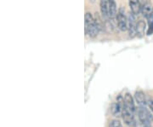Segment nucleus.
<instances>
[{
    "label": "nucleus",
    "mask_w": 153,
    "mask_h": 127,
    "mask_svg": "<svg viewBox=\"0 0 153 127\" xmlns=\"http://www.w3.org/2000/svg\"><path fill=\"white\" fill-rule=\"evenodd\" d=\"M84 20H85L84 21V31H85V34L87 35L88 37H89V38H95L98 35L100 30H99L96 23H95L94 16L91 13L87 12L85 14Z\"/></svg>",
    "instance_id": "1"
},
{
    "label": "nucleus",
    "mask_w": 153,
    "mask_h": 127,
    "mask_svg": "<svg viewBox=\"0 0 153 127\" xmlns=\"http://www.w3.org/2000/svg\"><path fill=\"white\" fill-rule=\"evenodd\" d=\"M140 6H141V14L146 18L149 22H153V7L151 0H140Z\"/></svg>",
    "instance_id": "2"
},
{
    "label": "nucleus",
    "mask_w": 153,
    "mask_h": 127,
    "mask_svg": "<svg viewBox=\"0 0 153 127\" xmlns=\"http://www.w3.org/2000/svg\"><path fill=\"white\" fill-rule=\"evenodd\" d=\"M116 20H117V27L121 31L124 32L128 30V17L126 16L125 11L123 10V8H120L119 10L117 11Z\"/></svg>",
    "instance_id": "3"
},
{
    "label": "nucleus",
    "mask_w": 153,
    "mask_h": 127,
    "mask_svg": "<svg viewBox=\"0 0 153 127\" xmlns=\"http://www.w3.org/2000/svg\"><path fill=\"white\" fill-rule=\"evenodd\" d=\"M136 16H137L133 14L132 12L128 16V36L132 39L137 36Z\"/></svg>",
    "instance_id": "4"
},
{
    "label": "nucleus",
    "mask_w": 153,
    "mask_h": 127,
    "mask_svg": "<svg viewBox=\"0 0 153 127\" xmlns=\"http://www.w3.org/2000/svg\"><path fill=\"white\" fill-rule=\"evenodd\" d=\"M122 118H123V121L126 123V125H128V126L136 127V123H135V120L134 117V113L130 110H128V108H126L124 106L122 109Z\"/></svg>",
    "instance_id": "5"
},
{
    "label": "nucleus",
    "mask_w": 153,
    "mask_h": 127,
    "mask_svg": "<svg viewBox=\"0 0 153 127\" xmlns=\"http://www.w3.org/2000/svg\"><path fill=\"white\" fill-rule=\"evenodd\" d=\"M100 8L101 16L105 22L110 21V13H109V4L108 0H100Z\"/></svg>",
    "instance_id": "6"
},
{
    "label": "nucleus",
    "mask_w": 153,
    "mask_h": 127,
    "mask_svg": "<svg viewBox=\"0 0 153 127\" xmlns=\"http://www.w3.org/2000/svg\"><path fill=\"white\" fill-rule=\"evenodd\" d=\"M124 107L126 108H128V110H130L133 113H134L135 111V106H134V98L132 97L131 94L129 93H126L124 97Z\"/></svg>",
    "instance_id": "7"
},
{
    "label": "nucleus",
    "mask_w": 153,
    "mask_h": 127,
    "mask_svg": "<svg viewBox=\"0 0 153 127\" xmlns=\"http://www.w3.org/2000/svg\"><path fill=\"white\" fill-rule=\"evenodd\" d=\"M146 22L144 20H139L137 22L136 25V33L137 36L139 38H141L145 35L146 33Z\"/></svg>",
    "instance_id": "8"
},
{
    "label": "nucleus",
    "mask_w": 153,
    "mask_h": 127,
    "mask_svg": "<svg viewBox=\"0 0 153 127\" xmlns=\"http://www.w3.org/2000/svg\"><path fill=\"white\" fill-rule=\"evenodd\" d=\"M109 4V13H110V21H113L116 19L117 15V7L116 4V0H108Z\"/></svg>",
    "instance_id": "9"
},
{
    "label": "nucleus",
    "mask_w": 153,
    "mask_h": 127,
    "mask_svg": "<svg viewBox=\"0 0 153 127\" xmlns=\"http://www.w3.org/2000/svg\"><path fill=\"white\" fill-rule=\"evenodd\" d=\"M134 99L140 107H146L147 105V101L146 98V95L143 91H140V90L136 91L134 94Z\"/></svg>",
    "instance_id": "10"
},
{
    "label": "nucleus",
    "mask_w": 153,
    "mask_h": 127,
    "mask_svg": "<svg viewBox=\"0 0 153 127\" xmlns=\"http://www.w3.org/2000/svg\"><path fill=\"white\" fill-rule=\"evenodd\" d=\"M110 127H123V126H122V125H121L120 121H118V120H112V121L111 122V124H110Z\"/></svg>",
    "instance_id": "11"
},
{
    "label": "nucleus",
    "mask_w": 153,
    "mask_h": 127,
    "mask_svg": "<svg viewBox=\"0 0 153 127\" xmlns=\"http://www.w3.org/2000/svg\"><path fill=\"white\" fill-rule=\"evenodd\" d=\"M147 105L149 107V108L151 109V111L153 113V99H148L147 101Z\"/></svg>",
    "instance_id": "12"
},
{
    "label": "nucleus",
    "mask_w": 153,
    "mask_h": 127,
    "mask_svg": "<svg viewBox=\"0 0 153 127\" xmlns=\"http://www.w3.org/2000/svg\"><path fill=\"white\" fill-rule=\"evenodd\" d=\"M129 3H140V0H128Z\"/></svg>",
    "instance_id": "13"
}]
</instances>
